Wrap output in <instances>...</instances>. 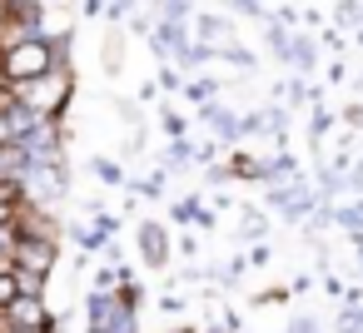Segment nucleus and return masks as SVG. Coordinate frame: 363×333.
I'll use <instances>...</instances> for the list:
<instances>
[{"instance_id":"nucleus-3","label":"nucleus","mask_w":363,"mask_h":333,"mask_svg":"<svg viewBox=\"0 0 363 333\" xmlns=\"http://www.w3.org/2000/svg\"><path fill=\"white\" fill-rule=\"evenodd\" d=\"M40 120H50V115H60V105H65V95H70V75H65V65H55L50 75H40V80H26V85H11Z\"/></svg>"},{"instance_id":"nucleus-8","label":"nucleus","mask_w":363,"mask_h":333,"mask_svg":"<svg viewBox=\"0 0 363 333\" xmlns=\"http://www.w3.org/2000/svg\"><path fill=\"white\" fill-rule=\"evenodd\" d=\"M289 333H313V318H294V328Z\"/></svg>"},{"instance_id":"nucleus-5","label":"nucleus","mask_w":363,"mask_h":333,"mask_svg":"<svg viewBox=\"0 0 363 333\" xmlns=\"http://www.w3.org/2000/svg\"><path fill=\"white\" fill-rule=\"evenodd\" d=\"M55 254H60V239H45V234H21L16 244V269H30V273H50L55 269Z\"/></svg>"},{"instance_id":"nucleus-4","label":"nucleus","mask_w":363,"mask_h":333,"mask_svg":"<svg viewBox=\"0 0 363 333\" xmlns=\"http://www.w3.org/2000/svg\"><path fill=\"white\" fill-rule=\"evenodd\" d=\"M0 333H55L50 313H45V298H16L6 313H0Z\"/></svg>"},{"instance_id":"nucleus-9","label":"nucleus","mask_w":363,"mask_h":333,"mask_svg":"<svg viewBox=\"0 0 363 333\" xmlns=\"http://www.w3.org/2000/svg\"><path fill=\"white\" fill-rule=\"evenodd\" d=\"M174 333H189V328H174Z\"/></svg>"},{"instance_id":"nucleus-7","label":"nucleus","mask_w":363,"mask_h":333,"mask_svg":"<svg viewBox=\"0 0 363 333\" xmlns=\"http://www.w3.org/2000/svg\"><path fill=\"white\" fill-rule=\"evenodd\" d=\"M16 298H26V288H21V269L6 264V269H0V313H6Z\"/></svg>"},{"instance_id":"nucleus-6","label":"nucleus","mask_w":363,"mask_h":333,"mask_svg":"<svg viewBox=\"0 0 363 333\" xmlns=\"http://www.w3.org/2000/svg\"><path fill=\"white\" fill-rule=\"evenodd\" d=\"M140 254H145V264L150 269H160V264H169V234L150 219V224H140Z\"/></svg>"},{"instance_id":"nucleus-2","label":"nucleus","mask_w":363,"mask_h":333,"mask_svg":"<svg viewBox=\"0 0 363 333\" xmlns=\"http://www.w3.org/2000/svg\"><path fill=\"white\" fill-rule=\"evenodd\" d=\"M90 333H135V288H125L120 298L100 288L90 298Z\"/></svg>"},{"instance_id":"nucleus-1","label":"nucleus","mask_w":363,"mask_h":333,"mask_svg":"<svg viewBox=\"0 0 363 333\" xmlns=\"http://www.w3.org/2000/svg\"><path fill=\"white\" fill-rule=\"evenodd\" d=\"M55 65H60V60H55V45H50V40H40V35L16 40V45L0 50V85H26V80H40V75H50Z\"/></svg>"}]
</instances>
